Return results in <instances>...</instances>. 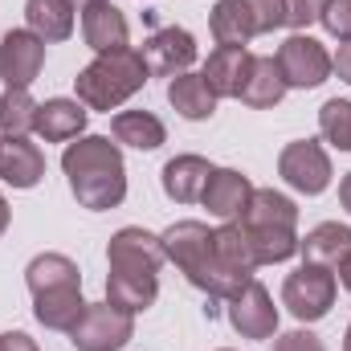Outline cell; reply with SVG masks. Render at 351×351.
Listing matches in <instances>:
<instances>
[{"mask_svg": "<svg viewBox=\"0 0 351 351\" xmlns=\"http://www.w3.org/2000/svg\"><path fill=\"white\" fill-rule=\"evenodd\" d=\"M62 172L70 180L74 200L90 213L119 208L127 196V168L119 143L106 135H78V143H66L62 152Z\"/></svg>", "mask_w": 351, "mask_h": 351, "instance_id": "1", "label": "cell"}, {"mask_svg": "<svg viewBox=\"0 0 351 351\" xmlns=\"http://www.w3.org/2000/svg\"><path fill=\"white\" fill-rule=\"evenodd\" d=\"M164 250H168V262L180 265V274L208 298H237L254 282L250 274H237L221 262V254L213 245V229L200 221H176L164 233Z\"/></svg>", "mask_w": 351, "mask_h": 351, "instance_id": "2", "label": "cell"}, {"mask_svg": "<svg viewBox=\"0 0 351 351\" xmlns=\"http://www.w3.org/2000/svg\"><path fill=\"white\" fill-rule=\"evenodd\" d=\"M147 62H143V53L139 49H110V53H98L94 62H90L86 70L74 78V90H78V102L90 106V110H114V106H123L135 90H143L147 82Z\"/></svg>", "mask_w": 351, "mask_h": 351, "instance_id": "3", "label": "cell"}, {"mask_svg": "<svg viewBox=\"0 0 351 351\" xmlns=\"http://www.w3.org/2000/svg\"><path fill=\"white\" fill-rule=\"evenodd\" d=\"M208 25L217 45H250L254 37L286 25V4L282 0H217Z\"/></svg>", "mask_w": 351, "mask_h": 351, "instance_id": "4", "label": "cell"}, {"mask_svg": "<svg viewBox=\"0 0 351 351\" xmlns=\"http://www.w3.org/2000/svg\"><path fill=\"white\" fill-rule=\"evenodd\" d=\"M335 274L327 265H311L302 262L282 286V306L298 319V323H319L331 306H335Z\"/></svg>", "mask_w": 351, "mask_h": 351, "instance_id": "5", "label": "cell"}, {"mask_svg": "<svg viewBox=\"0 0 351 351\" xmlns=\"http://www.w3.org/2000/svg\"><path fill=\"white\" fill-rule=\"evenodd\" d=\"M131 335H135V315H127L110 302H94V306L86 302L82 319L70 331V343L78 351H119L131 343Z\"/></svg>", "mask_w": 351, "mask_h": 351, "instance_id": "6", "label": "cell"}, {"mask_svg": "<svg viewBox=\"0 0 351 351\" xmlns=\"http://www.w3.org/2000/svg\"><path fill=\"white\" fill-rule=\"evenodd\" d=\"M278 176H282L294 192L319 196V192H327V184H331L335 172H331V156L323 152L319 139H294V143H286L282 156H278Z\"/></svg>", "mask_w": 351, "mask_h": 351, "instance_id": "7", "label": "cell"}, {"mask_svg": "<svg viewBox=\"0 0 351 351\" xmlns=\"http://www.w3.org/2000/svg\"><path fill=\"white\" fill-rule=\"evenodd\" d=\"M278 70L286 78V86L294 90H315L331 78V53L311 37V33H294L278 45Z\"/></svg>", "mask_w": 351, "mask_h": 351, "instance_id": "8", "label": "cell"}, {"mask_svg": "<svg viewBox=\"0 0 351 351\" xmlns=\"http://www.w3.org/2000/svg\"><path fill=\"white\" fill-rule=\"evenodd\" d=\"M45 66V41L33 29H12L0 41V78L8 90H29Z\"/></svg>", "mask_w": 351, "mask_h": 351, "instance_id": "9", "label": "cell"}, {"mask_svg": "<svg viewBox=\"0 0 351 351\" xmlns=\"http://www.w3.org/2000/svg\"><path fill=\"white\" fill-rule=\"evenodd\" d=\"M106 262L110 269H123V274H160V265L168 262V250H164V237L127 225L110 237Z\"/></svg>", "mask_w": 351, "mask_h": 351, "instance_id": "10", "label": "cell"}, {"mask_svg": "<svg viewBox=\"0 0 351 351\" xmlns=\"http://www.w3.org/2000/svg\"><path fill=\"white\" fill-rule=\"evenodd\" d=\"M139 53H143V62H147L152 74H160V78H180V74H188V66L196 62V37H192L188 29L168 25V29L152 33Z\"/></svg>", "mask_w": 351, "mask_h": 351, "instance_id": "11", "label": "cell"}, {"mask_svg": "<svg viewBox=\"0 0 351 351\" xmlns=\"http://www.w3.org/2000/svg\"><path fill=\"white\" fill-rule=\"evenodd\" d=\"M229 323L241 339H269L278 331V306L262 282H250L237 298H229Z\"/></svg>", "mask_w": 351, "mask_h": 351, "instance_id": "12", "label": "cell"}, {"mask_svg": "<svg viewBox=\"0 0 351 351\" xmlns=\"http://www.w3.org/2000/svg\"><path fill=\"white\" fill-rule=\"evenodd\" d=\"M250 62H254V53H250L245 45H217V49L208 53L200 78H204V86L213 90L217 98H237L245 74H250Z\"/></svg>", "mask_w": 351, "mask_h": 351, "instance_id": "13", "label": "cell"}, {"mask_svg": "<svg viewBox=\"0 0 351 351\" xmlns=\"http://www.w3.org/2000/svg\"><path fill=\"white\" fill-rule=\"evenodd\" d=\"M45 176V156L29 135H0V180L12 188H33Z\"/></svg>", "mask_w": 351, "mask_h": 351, "instance_id": "14", "label": "cell"}, {"mask_svg": "<svg viewBox=\"0 0 351 351\" xmlns=\"http://www.w3.org/2000/svg\"><path fill=\"white\" fill-rule=\"evenodd\" d=\"M250 196H254L250 176L233 172V168H213V176H208L200 200H204V208H208L213 217H221V221H237V217L245 213Z\"/></svg>", "mask_w": 351, "mask_h": 351, "instance_id": "15", "label": "cell"}, {"mask_svg": "<svg viewBox=\"0 0 351 351\" xmlns=\"http://www.w3.org/2000/svg\"><path fill=\"white\" fill-rule=\"evenodd\" d=\"M82 37L94 53L127 49V16L110 0H90L82 4Z\"/></svg>", "mask_w": 351, "mask_h": 351, "instance_id": "16", "label": "cell"}, {"mask_svg": "<svg viewBox=\"0 0 351 351\" xmlns=\"http://www.w3.org/2000/svg\"><path fill=\"white\" fill-rule=\"evenodd\" d=\"M86 114L90 110L74 98H49V102L37 106V127L33 131L45 143H70V139H78L86 131Z\"/></svg>", "mask_w": 351, "mask_h": 351, "instance_id": "17", "label": "cell"}, {"mask_svg": "<svg viewBox=\"0 0 351 351\" xmlns=\"http://www.w3.org/2000/svg\"><path fill=\"white\" fill-rule=\"evenodd\" d=\"M237 221L250 229H298V204L274 188H254V196Z\"/></svg>", "mask_w": 351, "mask_h": 351, "instance_id": "18", "label": "cell"}, {"mask_svg": "<svg viewBox=\"0 0 351 351\" xmlns=\"http://www.w3.org/2000/svg\"><path fill=\"white\" fill-rule=\"evenodd\" d=\"M86 302H82V286H62V290H45V294H33V315L41 327L49 331H74V323L82 319Z\"/></svg>", "mask_w": 351, "mask_h": 351, "instance_id": "19", "label": "cell"}, {"mask_svg": "<svg viewBox=\"0 0 351 351\" xmlns=\"http://www.w3.org/2000/svg\"><path fill=\"white\" fill-rule=\"evenodd\" d=\"M208 176H213V164L208 160H200V156H176L164 164V192L172 196L176 204H192V200H200L204 196V184H208Z\"/></svg>", "mask_w": 351, "mask_h": 351, "instance_id": "20", "label": "cell"}, {"mask_svg": "<svg viewBox=\"0 0 351 351\" xmlns=\"http://www.w3.org/2000/svg\"><path fill=\"white\" fill-rule=\"evenodd\" d=\"M302 258L311 265H327V269H339V262L351 254V229L339 221H327V225H315L302 241H298Z\"/></svg>", "mask_w": 351, "mask_h": 351, "instance_id": "21", "label": "cell"}, {"mask_svg": "<svg viewBox=\"0 0 351 351\" xmlns=\"http://www.w3.org/2000/svg\"><path fill=\"white\" fill-rule=\"evenodd\" d=\"M156 294H160L156 274H123V269H110V278H106V302L119 306V311H127V315L147 311L156 302Z\"/></svg>", "mask_w": 351, "mask_h": 351, "instance_id": "22", "label": "cell"}, {"mask_svg": "<svg viewBox=\"0 0 351 351\" xmlns=\"http://www.w3.org/2000/svg\"><path fill=\"white\" fill-rule=\"evenodd\" d=\"M286 90H290V86H286V78H282L278 62L254 53L250 74H245V82H241V94H237V98H241L245 106H254V110H265V106H278Z\"/></svg>", "mask_w": 351, "mask_h": 351, "instance_id": "23", "label": "cell"}, {"mask_svg": "<svg viewBox=\"0 0 351 351\" xmlns=\"http://www.w3.org/2000/svg\"><path fill=\"white\" fill-rule=\"evenodd\" d=\"M110 131H114L119 143H127V147H135V152H156V147H164V139H168L164 123H160L152 110H119L114 123H110Z\"/></svg>", "mask_w": 351, "mask_h": 351, "instance_id": "24", "label": "cell"}, {"mask_svg": "<svg viewBox=\"0 0 351 351\" xmlns=\"http://www.w3.org/2000/svg\"><path fill=\"white\" fill-rule=\"evenodd\" d=\"M168 102L176 106V114L188 119V123L213 119V110H217V94L204 86L200 74H180V78H172L168 82Z\"/></svg>", "mask_w": 351, "mask_h": 351, "instance_id": "25", "label": "cell"}, {"mask_svg": "<svg viewBox=\"0 0 351 351\" xmlns=\"http://www.w3.org/2000/svg\"><path fill=\"white\" fill-rule=\"evenodd\" d=\"M25 21L41 41H66L74 33V4L70 0H25Z\"/></svg>", "mask_w": 351, "mask_h": 351, "instance_id": "26", "label": "cell"}, {"mask_svg": "<svg viewBox=\"0 0 351 351\" xmlns=\"http://www.w3.org/2000/svg\"><path fill=\"white\" fill-rule=\"evenodd\" d=\"M25 282H29L33 294H45V290H62V286H82V274L66 254H41V258L29 262Z\"/></svg>", "mask_w": 351, "mask_h": 351, "instance_id": "27", "label": "cell"}, {"mask_svg": "<svg viewBox=\"0 0 351 351\" xmlns=\"http://www.w3.org/2000/svg\"><path fill=\"white\" fill-rule=\"evenodd\" d=\"M213 245H217L221 262L229 265V269H237V274H250V278H254L258 258H254V245H250V233H245V225H241V221H225L221 229H213Z\"/></svg>", "mask_w": 351, "mask_h": 351, "instance_id": "28", "label": "cell"}, {"mask_svg": "<svg viewBox=\"0 0 351 351\" xmlns=\"http://www.w3.org/2000/svg\"><path fill=\"white\" fill-rule=\"evenodd\" d=\"M37 127V102L29 90H4L0 98V135H29Z\"/></svg>", "mask_w": 351, "mask_h": 351, "instance_id": "29", "label": "cell"}, {"mask_svg": "<svg viewBox=\"0 0 351 351\" xmlns=\"http://www.w3.org/2000/svg\"><path fill=\"white\" fill-rule=\"evenodd\" d=\"M250 245H254V258L258 265H274V262H286L298 254V233L294 229H250Z\"/></svg>", "mask_w": 351, "mask_h": 351, "instance_id": "30", "label": "cell"}, {"mask_svg": "<svg viewBox=\"0 0 351 351\" xmlns=\"http://www.w3.org/2000/svg\"><path fill=\"white\" fill-rule=\"evenodd\" d=\"M319 131L327 143H335L339 152H351V102L348 98H331L319 110Z\"/></svg>", "mask_w": 351, "mask_h": 351, "instance_id": "31", "label": "cell"}, {"mask_svg": "<svg viewBox=\"0 0 351 351\" xmlns=\"http://www.w3.org/2000/svg\"><path fill=\"white\" fill-rule=\"evenodd\" d=\"M319 21H323V29L331 37H339L343 45H351V0H323Z\"/></svg>", "mask_w": 351, "mask_h": 351, "instance_id": "32", "label": "cell"}, {"mask_svg": "<svg viewBox=\"0 0 351 351\" xmlns=\"http://www.w3.org/2000/svg\"><path fill=\"white\" fill-rule=\"evenodd\" d=\"M282 4H286V25H294L298 33L306 25H315L319 12H323V0H282Z\"/></svg>", "mask_w": 351, "mask_h": 351, "instance_id": "33", "label": "cell"}, {"mask_svg": "<svg viewBox=\"0 0 351 351\" xmlns=\"http://www.w3.org/2000/svg\"><path fill=\"white\" fill-rule=\"evenodd\" d=\"M274 351H327V348H323V339L311 335V331H286V335H278Z\"/></svg>", "mask_w": 351, "mask_h": 351, "instance_id": "34", "label": "cell"}, {"mask_svg": "<svg viewBox=\"0 0 351 351\" xmlns=\"http://www.w3.org/2000/svg\"><path fill=\"white\" fill-rule=\"evenodd\" d=\"M0 351H37V343L25 331H8V335H0Z\"/></svg>", "mask_w": 351, "mask_h": 351, "instance_id": "35", "label": "cell"}, {"mask_svg": "<svg viewBox=\"0 0 351 351\" xmlns=\"http://www.w3.org/2000/svg\"><path fill=\"white\" fill-rule=\"evenodd\" d=\"M331 70H335V74L351 86V45H339V53L331 58Z\"/></svg>", "mask_w": 351, "mask_h": 351, "instance_id": "36", "label": "cell"}, {"mask_svg": "<svg viewBox=\"0 0 351 351\" xmlns=\"http://www.w3.org/2000/svg\"><path fill=\"white\" fill-rule=\"evenodd\" d=\"M339 204H343V208L351 213V172L339 180Z\"/></svg>", "mask_w": 351, "mask_h": 351, "instance_id": "37", "label": "cell"}, {"mask_svg": "<svg viewBox=\"0 0 351 351\" xmlns=\"http://www.w3.org/2000/svg\"><path fill=\"white\" fill-rule=\"evenodd\" d=\"M339 282H343V286L351 290V254L343 258V262H339Z\"/></svg>", "mask_w": 351, "mask_h": 351, "instance_id": "38", "label": "cell"}, {"mask_svg": "<svg viewBox=\"0 0 351 351\" xmlns=\"http://www.w3.org/2000/svg\"><path fill=\"white\" fill-rule=\"evenodd\" d=\"M8 217H12V213H8V200L0 196V237H4V229H8Z\"/></svg>", "mask_w": 351, "mask_h": 351, "instance_id": "39", "label": "cell"}, {"mask_svg": "<svg viewBox=\"0 0 351 351\" xmlns=\"http://www.w3.org/2000/svg\"><path fill=\"white\" fill-rule=\"evenodd\" d=\"M343 351H351V327H348V335H343Z\"/></svg>", "mask_w": 351, "mask_h": 351, "instance_id": "40", "label": "cell"}, {"mask_svg": "<svg viewBox=\"0 0 351 351\" xmlns=\"http://www.w3.org/2000/svg\"><path fill=\"white\" fill-rule=\"evenodd\" d=\"M70 4H90V0H70Z\"/></svg>", "mask_w": 351, "mask_h": 351, "instance_id": "41", "label": "cell"}, {"mask_svg": "<svg viewBox=\"0 0 351 351\" xmlns=\"http://www.w3.org/2000/svg\"><path fill=\"white\" fill-rule=\"evenodd\" d=\"M221 351H229V348H221Z\"/></svg>", "mask_w": 351, "mask_h": 351, "instance_id": "42", "label": "cell"}]
</instances>
